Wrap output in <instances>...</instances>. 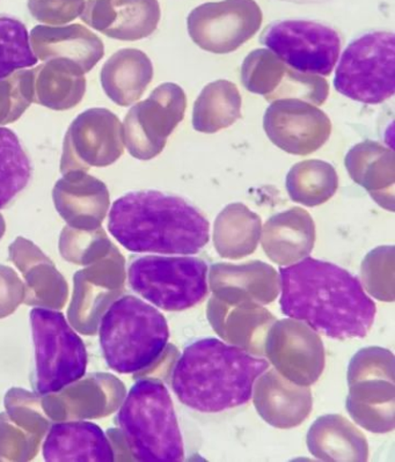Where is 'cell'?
<instances>
[{"label": "cell", "instance_id": "34", "mask_svg": "<svg viewBox=\"0 0 395 462\" xmlns=\"http://www.w3.org/2000/svg\"><path fill=\"white\" fill-rule=\"evenodd\" d=\"M394 246L372 249L362 263L361 277L364 288L373 298L381 301L393 302L394 293Z\"/></svg>", "mask_w": 395, "mask_h": 462}, {"label": "cell", "instance_id": "26", "mask_svg": "<svg viewBox=\"0 0 395 462\" xmlns=\"http://www.w3.org/2000/svg\"><path fill=\"white\" fill-rule=\"evenodd\" d=\"M152 79L153 65L149 56L133 48L121 49L109 57L100 75L105 93L121 107L140 100Z\"/></svg>", "mask_w": 395, "mask_h": 462}, {"label": "cell", "instance_id": "9", "mask_svg": "<svg viewBox=\"0 0 395 462\" xmlns=\"http://www.w3.org/2000/svg\"><path fill=\"white\" fill-rule=\"evenodd\" d=\"M394 62L393 32H366L345 48L337 65L334 88L354 101L382 104L394 96Z\"/></svg>", "mask_w": 395, "mask_h": 462}, {"label": "cell", "instance_id": "14", "mask_svg": "<svg viewBox=\"0 0 395 462\" xmlns=\"http://www.w3.org/2000/svg\"><path fill=\"white\" fill-rule=\"evenodd\" d=\"M264 356L284 378L311 386L323 374L325 347L316 330L295 319L275 321L264 342Z\"/></svg>", "mask_w": 395, "mask_h": 462}, {"label": "cell", "instance_id": "25", "mask_svg": "<svg viewBox=\"0 0 395 462\" xmlns=\"http://www.w3.org/2000/svg\"><path fill=\"white\" fill-rule=\"evenodd\" d=\"M309 453L323 461H366L369 444L363 433L344 416L324 415L315 420L307 437Z\"/></svg>", "mask_w": 395, "mask_h": 462}, {"label": "cell", "instance_id": "23", "mask_svg": "<svg viewBox=\"0 0 395 462\" xmlns=\"http://www.w3.org/2000/svg\"><path fill=\"white\" fill-rule=\"evenodd\" d=\"M44 460L51 462H113L115 453L106 432L92 422L52 425L42 447Z\"/></svg>", "mask_w": 395, "mask_h": 462}, {"label": "cell", "instance_id": "3", "mask_svg": "<svg viewBox=\"0 0 395 462\" xmlns=\"http://www.w3.org/2000/svg\"><path fill=\"white\" fill-rule=\"evenodd\" d=\"M268 369L263 357L217 338H202L183 350L172 372V388L193 411L221 412L250 402L256 379Z\"/></svg>", "mask_w": 395, "mask_h": 462}, {"label": "cell", "instance_id": "13", "mask_svg": "<svg viewBox=\"0 0 395 462\" xmlns=\"http://www.w3.org/2000/svg\"><path fill=\"white\" fill-rule=\"evenodd\" d=\"M124 152V128L115 114L91 108L79 114L65 134L60 173L113 165Z\"/></svg>", "mask_w": 395, "mask_h": 462}, {"label": "cell", "instance_id": "5", "mask_svg": "<svg viewBox=\"0 0 395 462\" xmlns=\"http://www.w3.org/2000/svg\"><path fill=\"white\" fill-rule=\"evenodd\" d=\"M115 422L134 460L177 462L185 457L173 401L161 380H138L125 396Z\"/></svg>", "mask_w": 395, "mask_h": 462}, {"label": "cell", "instance_id": "8", "mask_svg": "<svg viewBox=\"0 0 395 462\" xmlns=\"http://www.w3.org/2000/svg\"><path fill=\"white\" fill-rule=\"evenodd\" d=\"M394 355L385 347L369 346L349 363L345 407L350 417L370 432L394 430Z\"/></svg>", "mask_w": 395, "mask_h": 462}, {"label": "cell", "instance_id": "37", "mask_svg": "<svg viewBox=\"0 0 395 462\" xmlns=\"http://www.w3.org/2000/svg\"><path fill=\"white\" fill-rule=\"evenodd\" d=\"M4 232H5V222H4L3 216L0 215V238H2Z\"/></svg>", "mask_w": 395, "mask_h": 462}, {"label": "cell", "instance_id": "30", "mask_svg": "<svg viewBox=\"0 0 395 462\" xmlns=\"http://www.w3.org/2000/svg\"><path fill=\"white\" fill-rule=\"evenodd\" d=\"M285 186L293 202L313 208L328 202L335 195L339 177L331 163L311 159L291 167Z\"/></svg>", "mask_w": 395, "mask_h": 462}, {"label": "cell", "instance_id": "16", "mask_svg": "<svg viewBox=\"0 0 395 462\" xmlns=\"http://www.w3.org/2000/svg\"><path fill=\"white\" fill-rule=\"evenodd\" d=\"M80 18L108 38L138 41L157 30L161 11L158 0H88Z\"/></svg>", "mask_w": 395, "mask_h": 462}, {"label": "cell", "instance_id": "6", "mask_svg": "<svg viewBox=\"0 0 395 462\" xmlns=\"http://www.w3.org/2000/svg\"><path fill=\"white\" fill-rule=\"evenodd\" d=\"M30 318L35 361L32 390L40 395L59 393L87 374V346L63 313L32 309Z\"/></svg>", "mask_w": 395, "mask_h": 462}, {"label": "cell", "instance_id": "35", "mask_svg": "<svg viewBox=\"0 0 395 462\" xmlns=\"http://www.w3.org/2000/svg\"><path fill=\"white\" fill-rule=\"evenodd\" d=\"M34 99V72L23 69L0 80V125L18 121Z\"/></svg>", "mask_w": 395, "mask_h": 462}, {"label": "cell", "instance_id": "28", "mask_svg": "<svg viewBox=\"0 0 395 462\" xmlns=\"http://www.w3.org/2000/svg\"><path fill=\"white\" fill-rule=\"evenodd\" d=\"M262 233V220L259 215L245 204H229L215 220L216 251L224 259H243L256 251Z\"/></svg>", "mask_w": 395, "mask_h": 462}, {"label": "cell", "instance_id": "12", "mask_svg": "<svg viewBox=\"0 0 395 462\" xmlns=\"http://www.w3.org/2000/svg\"><path fill=\"white\" fill-rule=\"evenodd\" d=\"M255 0H222L194 8L187 18L190 39L203 51L225 55L238 51L262 28Z\"/></svg>", "mask_w": 395, "mask_h": 462}, {"label": "cell", "instance_id": "36", "mask_svg": "<svg viewBox=\"0 0 395 462\" xmlns=\"http://www.w3.org/2000/svg\"><path fill=\"white\" fill-rule=\"evenodd\" d=\"M85 3V0H28V10L38 22L60 26L78 18Z\"/></svg>", "mask_w": 395, "mask_h": 462}, {"label": "cell", "instance_id": "10", "mask_svg": "<svg viewBox=\"0 0 395 462\" xmlns=\"http://www.w3.org/2000/svg\"><path fill=\"white\" fill-rule=\"evenodd\" d=\"M260 43L296 71L329 76L339 60V32L308 20H280L260 36Z\"/></svg>", "mask_w": 395, "mask_h": 462}, {"label": "cell", "instance_id": "4", "mask_svg": "<svg viewBox=\"0 0 395 462\" xmlns=\"http://www.w3.org/2000/svg\"><path fill=\"white\" fill-rule=\"evenodd\" d=\"M169 338L166 318L130 294L114 301L101 317V353L109 369L120 374L152 369L164 357Z\"/></svg>", "mask_w": 395, "mask_h": 462}, {"label": "cell", "instance_id": "22", "mask_svg": "<svg viewBox=\"0 0 395 462\" xmlns=\"http://www.w3.org/2000/svg\"><path fill=\"white\" fill-rule=\"evenodd\" d=\"M263 252L272 263L291 265L311 254L316 224L304 208L295 207L271 217L262 233Z\"/></svg>", "mask_w": 395, "mask_h": 462}, {"label": "cell", "instance_id": "1", "mask_svg": "<svg viewBox=\"0 0 395 462\" xmlns=\"http://www.w3.org/2000/svg\"><path fill=\"white\" fill-rule=\"evenodd\" d=\"M280 310L335 339L363 338L377 309L361 281L347 270L305 257L280 269Z\"/></svg>", "mask_w": 395, "mask_h": 462}, {"label": "cell", "instance_id": "19", "mask_svg": "<svg viewBox=\"0 0 395 462\" xmlns=\"http://www.w3.org/2000/svg\"><path fill=\"white\" fill-rule=\"evenodd\" d=\"M52 199L65 222L81 231L100 228L109 208L107 186L85 171L63 175L56 182Z\"/></svg>", "mask_w": 395, "mask_h": 462}, {"label": "cell", "instance_id": "29", "mask_svg": "<svg viewBox=\"0 0 395 462\" xmlns=\"http://www.w3.org/2000/svg\"><path fill=\"white\" fill-rule=\"evenodd\" d=\"M242 105L237 85L225 79L207 84L194 104V129L202 134H216L229 128L242 117Z\"/></svg>", "mask_w": 395, "mask_h": 462}, {"label": "cell", "instance_id": "17", "mask_svg": "<svg viewBox=\"0 0 395 462\" xmlns=\"http://www.w3.org/2000/svg\"><path fill=\"white\" fill-rule=\"evenodd\" d=\"M207 280L214 297L234 305L271 304L280 291L276 270L262 261L243 264L216 263L210 268Z\"/></svg>", "mask_w": 395, "mask_h": 462}, {"label": "cell", "instance_id": "24", "mask_svg": "<svg viewBox=\"0 0 395 462\" xmlns=\"http://www.w3.org/2000/svg\"><path fill=\"white\" fill-rule=\"evenodd\" d=\"M345 169L353 181L363 187L374 202L394 211L395 158L381 143L364 141L349 150Z\"/></svg>", "mask_w": 395, "mask_h": 462}, {"label": "cell", "instance_id": "20", "mask_svg": "<svg viewBox=\"0 0 395 462\" xmlns=\"http://www.w3.org/2000/svg\"><path fill=\"white\" fill-rule=\"evenodd\" d=\"M254 406L264 422L277 429L299 427L313 409L312 392L296 385L276 370L256 379Z\"/></svg>", "mask_w": 395, "mask_h": 462}, {"label": "cell", "instance_id": "11", "mask_svg": "<svg viewBox=\"0 0 395 462\" xmlns=\"http://www.w3.org/2000/svg\"><path fill=\"white\" fill-rule=\"evenodd\" d=\"M187 97L177 84L159 85L124 118V142L138 161H151L164 151L167 139L185 118Z\"/></svg>", "mask_w": 395, "mask_h": 462}, {"label": "cell", "instance_id": "7", "mask_svg": "<svg viewBox=\"0 0 395 462\" xmlns=\"http://www.w3.org/2000/svg\"><path fill=\"white\" fill-rule=\"evenodd\" d=\"M207 265L198 257L146 255L133 261L128 282L133 291L167 312H181L205 300Z\"/></svg>", "mask_w": 395, "mask_h": 462}, {"label": "cell", "instance_id": "15", "mask_svg": "<svg viewBox=\"0 0 395 462\" xmlns=\"http://www.w3.org/2000/svg\"><path fill=\"white\" fill-rule=\"evenodd\" d=\"M263 129L272 144L284 152L308 155L331 137L332 122L315 105L283 99L269 106L264 113Z\"/></svg>", "mask_w": 395, "mask_h": 462}, {"label": "cell", "instance_id": "18", "mask_svg": "<svg viewBox=\"0 0 395 462\" xmlns=\"http://www.w3.org/2000/svg\"><path fill=\"white\" fill-rule=\"evenodd\" d=\"M207 317L218 337L248 354L263 357L264 342L276 318L262 305L229 304L213 297Z\"/></svg>", "mask_w": 395, "mask_h": 462}, {"label": "cell", "instance_id": "31", "mask_svg": "<svg viewBox=\"0 0 395 462\" xmlns=\"http://www.w3.org/2000/svg\"><path fill=\"white\" fill-rule=\"evenodd\" d=\"M31 178L32 163L18 136L0 126V210L14 202Z\"/></svg>", "mask_w": 395, "mask_h": 462}, {"label": "cell", "instance_id": "33", "mask_svg": "<svg viewBox=\"0 0 395 462\" xmlns=\"http://www.w3.org/2000/svg\"><path fill=\"white\" fill-rule=\"evenodd\" d=\"M288 65L267 49H256L243 60L242 83L251 93L269 101L287 71Z\"/></svg>", "mask_w": 395, "mask_h": 462}, {"label": "cell", "instance_id": "27", "mask_svg": "<svg viewBox=\"0 0 395 462\" xmlns=\"http://www.w3.org/2000/svg\"><path fill=\"white\" fill-rule=\"evenodd\" d=\"M32 72L34 104L52 110H69L83 100L87 79L78 65L64 60H52L39 65Z\"/></svg>", "mask_w": 395, "mask_h": 462}, {"label": "cell", "instance_id": "21", "mask_svg": "<svg viewBox=\"0 0 395 462\" xmlns=\"http://www.w3.org/2000/svg\"><path fill=\"white\" fill-rule=\"evenodd\" d=\"M30 42L36 59L64 60L83 69L91 71L105 55L103 41L81 24L69 26H36L32 28Z\"/></svg>", "mask_w": 395, "mask_h": 462}, {"label": "cell", "instance_id": "2", "mask_svg": "<svg viewBox=\"0 0 395 462\" xmlns=\"http://www.w3.org/2000/svg\"><path fill=\"white\" fill-rule=\"evenodd\" d=\"M108 231L133 253L194 255L209 243L210 224L193 204L158 190L132 191L113 203Z\"/></svg>", "mask_w": 395, "mask_h": 462}, {"label": "cell", "instance_id": "32", "mask_svg": "<svg viewBox=\"0 0 395 462\" xmlns=\"http://www.w3.org/2000/svg\"><path fill=\"white\" fill-rule=\"evenodd\" d=\"M36 63L26 26L18 19L0 15V80Z\"/></svg>", "mask_w": 395, "mask_h": 462}]
</instances>
